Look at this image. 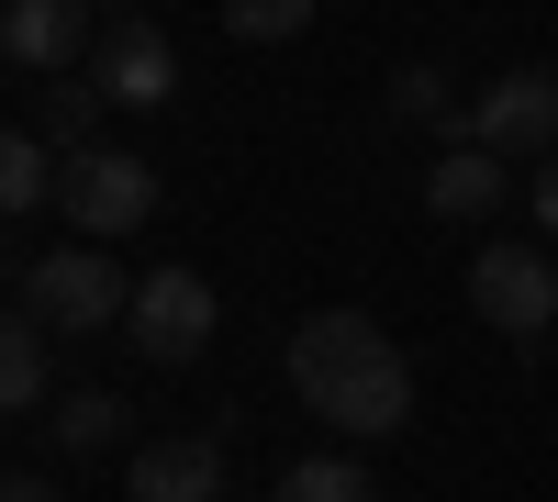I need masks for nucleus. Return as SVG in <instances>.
<instances>
[{"label":"nucleus","mask_w":558,"mask_h":502,"mask_svg":"<svg viewBox=\"0 0 558 502\" xmlns=\"http://www.w3.org/2000/svg\"><path fill=\"white\" fill-rule=\"evenodd\" d=\"M291 391L336 436H402L413 425V357L368 325L357 302H324L291 325Z\"/></svg>","instance_id":"f257e3e1"},{"label":"nucleus","mask_w":558,"mask_h":502,"mask_svg":"<svg viewBox=\"0 0 558 502\" xmlns=\"http://www.w3.org/2000/svg\"><path fill=\"white\" fill-rule=\"evenodd\" d=\"M12 291H23V313H34L45 335H101V325H123V313H134V280H123L101 246H57V257H34Z\"/></svg>","instance_id":"f03ea898"},{"label":"nucleus","mask_w":558,"mask_h":502,"mask_svg":"<svg viewBox=\"0 0 558 502\" xmlns=\"http://www.w3.org/2000/svg\"><path fill=\"white\" fill-rule=\"evenodd\" d=\"M447 146H492L502 168H514V157H536V168H547V157H558V68H502L481 101L458 112Z\"/></svg>","instance_id":"7ed1b4c3"},{"label":"nucleus","mask_w":558,"mask_h":502,"mask_svg":"<svg viewBox=\"0 0 558 502\" xmlns=\"http://www.w3.org/2000/svg\"><path fill=\"white\" fill-rule=\"evenodd\" d=\"M213 325H223V302H213L202 268H146V280H134L123 335H134V357H146V369H191V357L213 346Z\"/></svg>","instance_id":"20e7f679"},{"label":"nucleus","mask_w":558,"mask_h":502,"mask_svg":"<svg viewBox=\"0 0 558 502\" xmlns=\"http://www.w3.org/2000/svg\"><path fill=\"white\" fill-rule=\"evenodd\" d=\"M470 313L492 335H558V257L547 246H481L470 257Z\"/></svg>","instance_id":"39448f33"},{"label":"nucleus","mask_w":558,"mask_h":502,"mask_svg":"<svg viewBox=\"0 0 558 502\" xmlns=\"http://www.w3.org/2000/svg\"><path fill=\"white\" fill-rule=\"evenodd\" d=\"M68 223L89 246H112V235H134V223H157V168L134 157V146H89L78 168H68Z\"/></svg>","instance_id":"423d86ee"},{"label":"nucleus","mask_w":558,"mask_h":502,"mask_svg":"<svg viewBox=\"0 0 558 502\" xmlns=\"http://www.w3.org/2000/svg\"><path fill=\"white\" fill-rule=\"evenodd\" d=\"M89 78H101V101H112V112H157L168 89H179V45H168L146 12H134V23H112L101 45H89Z\"/></svg>","instance_id":"0eeeda50"},{"label":"nucleus","mask_w":558,"mask_h":502,"mask_svg":"<svg viewBox=\"0 0 558 502\" xmlns=\"http://www.w3.org/2000/svg\"><path fill=\"white\" fill-rule=\"evenodd\" d=\"M89 12L78 0H12V12H0V57H12L23 78H78V57H89Z\"/></svg>","instance_id":"6e6552de"},{"label":"nucleus","mask_w":558,"mask_h":502,"mask_svg":"<svg viewBox=\"0 0 558 502\" xmlns=\"http://www.w3.org/2000/svg\"><path fill=\"white\" fill-rule=\"evenodd\" d=\"M134 502H223V446L213 436H157V446H134Z\"/></svg>","instance_id":"1a4fd4ad"},{"label":"nucleus","mask_w":558,"mask_h":502,"mask_svg":"<svg viewBox=\"0 0 558 502\" xmlns=\"http://www.w3.org/2000/svg\"><path fill=\"white\" fill-rule=\"evenodd\" d=\"M514 201V168H502L492 146H447L436 168H425V212L436 223H481V212H502Z\"/></svg>","instance_id":"9d476101"},{"label":"nucleus","mask_w":558,"mask_h":502,"mask_svg":"<svg viewBox=\"0 0 558 502\" xmlns=\"http://www.w3.org/2000/svg\"><path fill=\"white\" fill-rule=\"evenodd\" d=\"M101 112H112V101H101V78L78 68V78H45V101L23 112V134H45V146H57V157L78 168L89 146H112V134H101Z\"/></svg>","instance_id":"9b49d317"},{"label":"nucleus","mask_w":558,"mask_h":502,"mask_svg":"<svg viewBox=\"0 0 558 502\" xmlns=\"http://www.w3.org/2000/svg\"><path fill=\"white\" fill-rule=\"evenodd\" d=\"M0 201H12V212L68 201V157L45 146V134H12V146H0Z\"/></svg>","instance_id":"f8f14e48"},{"label":"nucleus","mask_w":558,"mask_h":502,"mask_svg":"<svg viewBox=\"0 0 558 502\" xmlns=\"http://www.w3.org/2000/svg\"><path fill=\"white\" fill-rule=\"evenodd\" d=\"M45 425H57L68 458H101V446H123V391H68V402H45Z\"/></svg>","instance_id":"ddd939ff"},{"label":"nucleus","mask_w":558,"mask_h":502,"mask_svg":"<svg viewBox=\"0 0 558 502\" xmlns=\"http://www.w3.org/2000/svg\"><path fill=\"white\" fill-rule=\"evenodd\" d=\"M45 391H57V369H45V325H34V313H12V325H0V402L34 414Z\"/></svg>","instance_id":"4468645a"},{"label":"nucleus","mask_w":558,"mask_h":502,"mask_svg":"<svg viewBox=\"0 0 558 502\" xmlns=\"http://www.w3.org/2000/svg\"><path fill=\"white\" fill-rule=\"evenodd\" d=\"M268 502H380V480H368L357 458H302V469H279Z\"/></svg>","instance_id":"2eb2a0df"},{"label":"nucleus","mask_w":558,"mask_h":502,"mask_svg":"<svg viewBox=\"0 0 558 502\" xmlns=\"http://www.w3.org/2000/svg\"><path fill=\"white\" fill-rule=\"evenodd\" d=\"M223 34L235 45H291V34H313V0H223Z\"/></svg>","instance_id":"dca6fc26"},{"label":"nucleus","mask_w":558,"mask_h":502,"mask_svg":"<svg viewBox=\"0 0 558 502\" xmlns=\"http://www.w3.org/2000/svg\"><path fill=\"white\" fill-rule=\"evenodd\" d=\"M391 112H402V123H436V134H458V101H447V68H436V57H425V68H402V78H391Z\"/></svg>","instance_id":"f3484780"},{"label":"nucleus","mask_w":558,"mask_h":502,"mask_svg":"<svg viewBox=\"0 0 558 502\" xmlns=\"http://www.w3.org/2000/svg\"><path fill=\"white\" fill-rule=\"evenodd\" d=\"M525 212H536V223H547V235H558V157H547V168L525 179Z\"/></svg>","instance_id":"a211bd4d"},{"label":"nucleus","mask_w":558,"mask_h":502,"mask_svg":"<svg viewBox=\"0 0 558 502\" xmlns=\"http://www.w3.org/2000/svg\"><path fill=\"white\" fill-rule=\"evenodd\" d=\"M0 502H68V491H57V480H34V469H23V480H0Z\"/></svg>","instance_id":"6ab92c4d"},{"label":"nucleus","mask_w":558,"mask_h":502,"mask_svg":"<svg viewBox=\"0 0 558 502\" xmlns=\"http://www.w3.org/2000/svg\"><path fill=\"white\" fill-rule=\"evenodd\" d=\"M78 12H89V23L112 34V23H134V0H78Z\"/></svg>","instance_id":"aec40b11"},{"label":"nucleus","mask_w":558,"mask_h":502,"mask_svg":"<svg viewBox=\"0 0 558 502\" xmlns=\"http://www.w3.org/2000/svg\"><path fill=\"white\" fill-rule=\"evenodd\" d=\"M547 357H558V335H547Z\"/></svg>","instance_id":"412c9836"}]
</instances>
